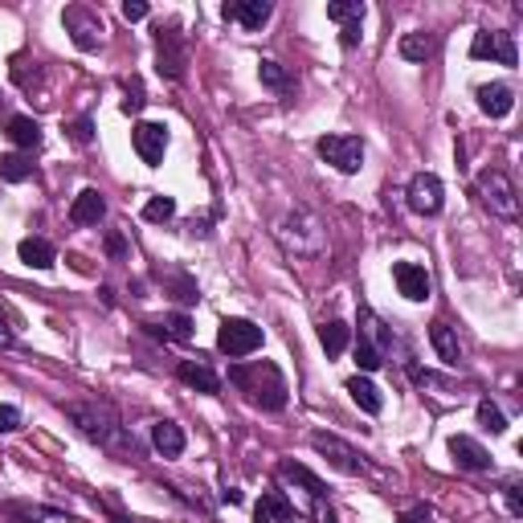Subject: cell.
<instances>
[{
  "label": "cell",
  "mask_w": 523,
  "mask_h": 523,
  "mask_svg": "<svg viewBox=\"0 0 523 523\" xmlns=\"http://www.w3.org/2000/svg\"><path fill=\"white\" fill-rule=\"evenodd\" d=\"M320 344H323V352H328V356H344V348L352 344V328L344 320L323 323V328H320Z\"/></svg>",
  "instance_id": "cell-27"
},
{
  "label": "cell",
  "mask_w": 523,
  "mask_h": 523,
  "mask_svg": "<svg viewBox=\"0 0 523 523\" xmlns=\"http://www.w3.org/2000/svg\"><path fill=\"white\" fill-rule=\"evenodd\" d=\"M278 475L286 478V483H299L303 491L311 494V499H323L328 494V486H323V478H315L307 470V466H299V462H278Z\"/></svg>",
  "instance_id": "cell-25"
},
{
  "label": "cell",
  "mask_w": 523,
  "mask_h": 523,
  "mask_svg": "<svg viewBox=\"0 0 523 523\" xmlns=\"http://www.w3.org/2000/svg\"><path fill=\"white\" fill-rule=\"evenodd\" d=\"M185 66H188V49H185L180 29H176V25H160V29H155V70H160V78L180 82V78H185Z\"/></svg>",
  "instance_id": "cell-5"
},
{
  "label": "cell",
  "mask_w": 523,
  "mask_h": 523,
  "mask_svg": "<svg viewBox=\"0 0 523 523\" xmlns=\"http://www.w3.org/2000/svg\"><path fill=\"white\" fill-rule=\"evenodd\" d=\"M503 494H507V511H511V515H523V499H519V483H515V478L503 486Z\"/></svg>",
  "instance_id": "cell-42"
},
{
  "label": "cell",
  "mask_w": 523,
  "mask_h": 523,
  "mask_svg": "<svg viewBox=\"0 0 523 523\" xmlns=\"http://www.w3.org/2000/svg\"><path fill=\"white\" fill-rule=\"evenodd\" d=\"M429 344H434L437 360H442V364H450V369L462 360V344H458V331L450 328V323H442V320L429 323Z\"/></svg>",
  "instance_id": "cell-20"
},
{
  "label": "cell",
  "mask_w": 523,
  "mask_h": 523,
  "mask_svg": "<svg viewBox=\"0 0 523 523\" xmlns=\"http://www.w3.org/2000/svg\"><path fill=\"white\" fill-rule=\"evenodd\" d=\"M152 446H155V454L180 458L185 454V446H188V437H185V429L176 426V421H155L152 426Z\"/></svg>",
  "instance_id": "cell-19"
},
{
  "label": "cell",
  "mask_w": 523,
  "mask_h": 523,
  "mask_svg": "<svg viewBox=\"0 0 523 523\" xmlns=\"http://www.w3.org/2000/svg\"><path fill=\"white\" fill-rule=\"evenodd\" d=\"M315 152H320L323 164H331L336 172L352 176L364 168V144H360L356 136H323L320 144H315Z\"/></svg>",
  "instance_id": "cell-6"
},
{
  "label": "cell",
  "mask_w": 523,
  "mask_h": 523,
  "mask_svg": "<svg viewBox=\"0 0 523 523\" xmlns=\"http://www.w3.org/2000/svg\"><path fill=\"white\" fill-rule=\"evenodd\" d=\"M393 282H397V291L405 295L409 303H426L429 291H434L429 270L426 266H417V262H397V266H393Z\"/></svg>",
  "instance_id": "cell-12"
},
{
  "label": "cell",
  "mask_w": 523,
  "mask_h": 523,
  "mask_svg": "<svg viewBox=\"0 0 523 523\" xmlns=\"http://www.w3.org/2000/svg\"><path fill=\"white\" fill-rule=\"evenodd\" d=\"M62 21H66V29H70V37H74V46L78 49H98V41H103V21L95 17L90 9H66L62 12Z\"/></svg>",
  "instance_id": "cell-13"
},
{
  "label": "cell",
  "mask_w": 523,
  "mask_h": 523,
  "mask_svg": "<svg viewBox=\"0 0 523 523\" xmlns=\"http://www.w3.org/2000/svg\"><path fill=\"white\" fill-rule=\"evenodd\" d=\"M315 519H320V523H339L336 511H331V507H323V499H315Z\"/></svg>",
  "instance_id": "cell-46"
},
{
  "label": "cell",
  "mask_w": 523,
  "mask_h": 523,
  "mask_svg": "<svg viewBox=\"0 0 523 523\" xmlns=\"http://www.w3.org/2000/svg\"><path fill=\"white\" fill-rule=\"evenodd\" d=\"M258 78H262V82H266L270 90H286V87H291V74H286L278 62H270V58L258 66Z\"/></svg>",
  "instance_id": "cell-35"
},
{
  "label": "cell",
  "mask_w": 523,
  "mask_h": 523,
  "mask_svg": "<svg viewBox=\"0 0 523 523\" xmlns=\"http://www.w3.org/2000/svg\"><path fill=\"white\" fill-rule=\"evenodd\" d=\"M274 242L282 245L286 258H299V262H315L328 253V225L311 209H291L274 221Z\"/></svg>",
  "instance_id": "cell-2"
},
{
  "label": "cell",
  "mask_w": 523,
  "mask_h": 523,
  "mask_svg": "<svg viewBox=\"0 0 523 523\" xmlns=\"http://www.w3.org/2000/svg\"><path fill=\"white\" fill-rule=\"evenodd\" d=\"M111 523H131V519H123V515H115V519H111Z\"/></svg>",
  "instance_id": "cell-48"
},
{
  "label": "cell",
  "mask_w": 523,
  "mask_h": 523,
  "mask_svg": "<svg viewBox=\"0 0 523 523\" xmlns=\"http://www.w3.org/2000/svg\"><path fill=\"white\" fill-rule=\"evenodd\" d=\"M33 176V160L25 152H9L0 155V180H9V185H21V180H29Z\"/></svg>",
  "instance_id": "cell-28"
},
{
  "label": "cell",
  "mask_w": 523,
  "mask_h": 523,
  "mask_svg": "<svg viewBox=\"0 0 523 523\" xmlns=\"http://www.w3.org/2000/svg\"><path fill=\"white\" fill-rule=\"evenodd\" d=\"M131 144H136L139 160L144 164H164V152H168V127L164 123H136L131 131Z\"/></svg>",
  "instance_id": "cell-11"
},
{
  "label": "cell",
  "mask_w": 523,
  "mask_h": 523,
  "mask_svg": "<svg viewBox=\"0 0 523 523\" xmlns=\"http://www.w3.org/2000/svg\"><path fill=\"white\" fill-rule=\"evenodd\" d=\"M360 37H364L360 21H352V25H344V29H339V46H344V49H356V46H360Z\"/></svg>",
  "instance_id": "cell-41"
},
{
  "label": "cell",
  "mask_w": 523,
  "mask_h": 523,
  "mask_svg": "<svg viewBox=\"0 0 523 523\" xmlns=\"http://www.w3.org/2000/svg\"><path fill=\"white\" fill-rule=\"evenodd\" d=\"M328 17L339 21V25H352V21H364V4L360 0H331Z\"/></svg>",
  "instance_id": "cell-32"
},
{
  "label": "cell",
  "mask_w": 523,
  "mask_h": 523,
  "mask_svg": "<svg viewBox=\"0 0 523 523\" xmlns=\"http://www.w3.org/2000/svg\"><path fill=\"white\" fill-rule=\"evenodd\" d=\"M103 217H107V201H103V193H98V188H82V193L74 196V204H70V221H74L78 229L98 225Z\"/></svg>",
  "instance_id": "cell-15"
},
{
  "label": "cell",
  "mask_w": 523,
  "mask_h": 523,
  "mask_svg": "<svg viewBox=\"0 0 523 523\" xmlns=\"http://www.w3.org/2000/svg\"><path fill=\"white\" fill-rule=\"evenodd\" d=\"M90 136H95V123H90V115H82V119H74V123H70V139H74L78 147H87Z\"/></svg>",
  "instance_id": "cell-39"
},
{
  "label": "cell",
  "mask_w": 523,
  "mask_h": 523,
  "mask_svg": "<svg viewBox=\"0 0 523 523\" xmlns=\"http://www.w3.org/2000/svg\"><path fill=\"white\" fill-rule=\"evenodd\" d=\"M478 107H483V115H491V119L511 115V107H515L511 87H507V82H486V87H478Z\"/></svg>",
  "instance_id": "cell-18"
},
{
  "label": "cell",
  "mask_w": 523,
  "mask_h": 523,
  "mask_svg": "<svg viewBox=\"0 0 523 523\" xmlns=\"http://www.w3.org/2000/svg\"><path fill=\"white\" fill-rule=\"evenodd\" d=\"M397 523H417V519H409V515H401V519Z\"/></svg>",
  "instance_id": "cell-49"
},
{
  "label": "cell",
  "mask_w": 523,
  "mask_h": 523,
  "mask_svg": "<svg viewBox=\"0 0 523 523\" xmlns=\"http://www.w3.org/2000/svg\"><path fill=\"white\" fill-rule=\"evenodd\" d=\"M360 344H369V348H377L380 356H385L388 348H393V331L385 328V320H380L377 311H360Z\"/></svg>",
  "instance_id": "cell-21"
},
{
  "label": "cell",
  "mask_w": 523,
  "mask_h": 523,
  "mask_svg": "<svg viewBox=\"0 0 523 523\" xmlns=\"http://www.w3.org/2000/svg\"><path fill=\"white\" fill-rule=\"evenodd\" d=\"M450 454H454V462L462 466V470H475V475L491 470V454L478 446L475 437H466V434H454V437H450Z\"/></svg>",
  "instance_id": "cell-16"
},
{
  "label": "cell",
  "mask_w": 523,
  "mask_h": 523,
  "mask_svg": "<svg viewBox=\"0 0 523 523\" xmlns=\"http://www.w3.org/2000/svg\"><path fill=\"white\" fill-rule=\"evenodd\" d=\"M348 393H352V401H356L364 413H372V417L385 409V397H380V388L372 385L369 377H352V380H348Z\"/></svg>",
  "instance_id": "cell-24"
},
{
  "label": "cell",
  "mask_w": 523,
  "mask_h": 523,
  "mask_svg": "<svg viewBox=\"0 0 523 523\" xmlns=\"http://www.w3.org/2000/svg\"><path fill=\"white\" fill-rule=\"evenodd\" d=\"M17 258L25 262V266H33V270H49L54 258H58V250H54L46 237H25V242L17 245Z\"/></svg>",
  "instance_id": "cell-23"
},
{
  "label": "cell",
  "mask_w": 523,
  "mask_h": 523,
  "mask_svg": "<svg viewBox=\"0 0 523 523\" xmlns=\"http://www.w3.org/2000/svg\"><path fill=\"white\" fill-rule=\"evenodd\" d=\"M478 426L491 429V434H503L507 429V417L499 405H491V401H478Z\"/></svg>",
  "instance_id": "cell-34"
},
{
  "label": "cell",
  "mask_w": 523,
  "mask_h": 523,
  "mask_svg": "<svg viewBox=\"0 0 523 523\" xmlns=\"http://www.w3.org/2000/svg\"><path fill=\"white\" fill-rule=\"evenodd\" d=\"M229 380L237 388H242L245 397L253 401V405H262L266 413H282L286 409V377L278 372V364H270V360H253V364H233L229 369Z\"/></svg>",
  "instance_id": "cell-3"
},
{
  "label": "cell",
  "mask_w": 523,
  "mask_h": 523,
  "mask_svg": "<svg viewBox=\"0 0 523 523\" xmlns=\"http://www.w3.org/2000/svg\"><path fill=\"white\" fill-rule=\"evenodd\" d=\"M168 282H172V291H176V299H180V303H196V299H201V291H196V282L188 278V274L176 270Z\"/></svg>",
  "instance_id": "cell-37"
},
{
  "label": "cell",
  "mask_w": 523,
  "mask_h": 523,
  "mask_svg": "<svg viewBox=\"0 0 523 523\" xmlns=\"http://www.w3.org/2000/svg\"><path fill=\"white\" fill-rule=\"evenodd\" d=\"M176 377L185 380L188 388H196V393H209V397L221 393V377H217L209 364H201V360H180V364H176Z\"/></svg>",
  "instance_id": "cell-17"
},
{
  "label": "cell",
  "mask_w": 523,
  "mask_h": 523,
  "mask_svg": "<svg viewBox=\"0 0 523 523\" xmlns=\"http://www.w3.org/2000/svg\"><path fill=\"white\" fill-rule=\"evenodd\" d=\"M409 209L421 217H437L442 213V196H446V188H442V180H437L434 172H417L413 180H409Z\"/></svg>",
  "instance_id": "cell-10"
},
{
  "label": "cell",
  "mask_w": 523,
  "mask_h": 523,
  "mask_svg": "<svg viewBox=\"0 0 523 523\" xmlns=\"http://www.w3.org/2000/svg\"><path fill=\"white\" fill-rule=\"evenodd\" d=\"M356 364H360V372H377L385 364V356L377 348H369V344H356Z\"/></svg>",
  "instance_id": "cell-38"
},
{
  "label": "cell",
  "mask_w": 523,
  "mask_h": 523,
  "mask_svg": "<svg viewBox=\"0 0 523 523\" xmlns=\"http://www.w3.org/2000/svg\"><path fill=\"white\" fill-rule=\"evenodd\" d=\"M144 103H147L144 82H139L136 74L123 78V111H127V115H139V111H144Z\"/></svg>",
  "instance_id": "cell-33"
},
{
  "label": "cell",
  "mask_w": 523,
  "mask_h": 523,
  "mask_svg": "<svg viewBox=\"0 0 523 523\" xmlns=\"http://www.w3.org/2000/svg\"><path fill=\"white\" fill-rule=\"evenodd\" d=\"M172 217H176L172 196H152V201L144 204V221H152V225H164V221H172Z\"/></svg>",
  "instance_id": "cell-31"
},
{
  "label": "cell",
  "mask_w": 523,
  "mask_h": 523,
  "mask_svg": "<svg viewBox=\"0 0 523 523\" xmlns=\"http://www.w3.org/2000/svg\"><path fill=\"white\" fill-rule=\"evenodd\" d=\"M221 499H225V503H233V507H237V503L245 499V494L237 491V486H225V491H221Z\"/></svg>",
  "instance_id": "cell-47"
},
{
  "label": "cell",
  "mask_w": 523,
  "mask_h": 523,
  "mask_svg": "<svg viewBox=\"0 0 523 523\" xmlns=\"http://www.w3.org/2000/svg\"><path fill=\"white\" fill-rule=\"evenodd\" d=\"M66 417L78 426V434L87 437V442H95V446L111 450V454H127V450L136 454V442L127 437L115 405H107V401H70Z\"/></svg>",
  "instance_id": "cell-1"
},
{
  "label": "cell",
  "mask_w": 523,
  "mask_h": 523,
  "mask_svg": "<svg viewBox=\"0 0 523 523\" xmlns=\"http://www.w3.org/2000/svg\"><path fill=\"white\" fill-rule=\"evenodd\" d=\"M9 515H12L17 523H70L66 515L54 511V507H21V503H12Z\"/></svg>",
  "instance_id": "cell-30"
},
{
  "label": "cell",
  "mask_w": 523,
  "mask_h": 523,
  "mask_svg": "<svg viewBox=\"0 0 523 523\" xmlns=\"http://www.w3.org/2000/svg\"><path fill=\"white\" fill-rule=\"evenodd\" d=\"M123 17L127 21H144L147 17V4H144V0H127V4H123Z\"/></svg>",
  "instance_id": "cell-45"
},
{
  "label": "cell",
  "mask_w": 523,
  "mask_h": 523,
  "mask_svg": "<svg viewBox=\"0 0 523 523\" xmlns=\"http://www.w3.org/2000/svg\"><path fill=\"white\" fill-rule=\"evenodd\" d=\"M12 429H21V409L0 405V434H12Z\"/></svg>",
  "instance_id": "cell-40"
},
{
  "label": "cell",
  "mask_w": 523,
  "mask_h": 523,
  "mask_svg": "<svg viewBox=\"0 0 523 523\" xmlns=\"http://www.w3.org/2000/svg\"><path fill=\"white\" fill-rule=\"evenodd\" d=\"M475 193H478V201H483L494 217H503V221H515V217H519V196H515L511 176L499 172V168H486V172H478Z\"/></svg>",
  "instance_id": "cell-4"
},
{
  "label": "cell",
  "mask_w": 523,
  "mask_h": 523,
  "mask_svg": "<svg viewBox=\"0 0 523 523\" xmlns=\"http://www.w3.org/2000/svg\"><path fill=\"white\" fill-rule=\"evenodd\" d=\"M107 253L111 258H127V242H123V233H107Z\"/></svg>",
  "instance_id": "cell-44"
},
{
  "label": "cell",
  "mask_w": 523,
  "mask_h": 523,
  "mask_svg": "<svg viewBox=\"0 0 523 523\" xmlns=\"http://www.w3.org/2000/svg\"><path fill=\"white\" fill-rule=\"evenodd\" d=\"M164 331H168V339H180V344H188V339H193V320H188L185 311H176V315H168Z\"/></svg>",
  "instance_id": "cell-36"
},
{
  "label": "cell",
  "mask_w": 523,
  "mask_h": 523,
  "mask_svg": "<svg viewBox=\"0 0 523 523\" xmlns=\"http://www.w3.org/2000/svg\"><path fill=\"white\" fill-rule=\"evenodd\" d=\"M9 139L17 147H25V152H33V147L41 144V123L29 115H12L9 119Z\"/></svg>",
  "instance_id": "cell-26"
},
{
  "label": "cell",
  "mask_w": 523,
  "mask_h": 523,
  "mask_svg": "<svg viewBox=\"0 0 523 523\" xmlns=\"http://www.w3.org/2000/svg\"><path fill=\"white\" fill-rule=\"evenodd\" d=\"M225 21H237V25H242V29H262V25H266V21L274 17V4L270 0H233V4H225Z\"/></svg>",
  "instance_id": "cell-14"
},
{
  "label": "cell",
  "mask_w": 523,
  "mask_h": 523,
  "mask_svg": "<svg viewBox=\"0 0 523 523\" xmlns=\"http://www.w3.org/2000/svg\"><path fill=\"white\" fill-rule=\"evenodd\" d=\"M12 315H9V307H4V303H0V348H9L12 344Z\"/></svg>",
  "instance_id": "cell-43"
},
{
  "label": "cell",
  "mask_w": 523,
  "mask_h": 523,
  "mask_svg": "<svg viewBox=\"0 0 523 523\" xmlns=\"http://www.w3.org/2000/svg\"><path fill=\"white\" fill-rule=\"evenodd\" d=\"M470 58L478 62H499V66H515L519 62V49H515V37L503 29H478L475 41H470Z\"/></svg>",
  "instance_id": "cell-9"
},
{
  "label": "cell",
  "mask_w": 523,
  "mask_h": 523,
  "mask_svg": "<svg viewBox=\"0 0 523 523\" xmlns=\"http://www.w3.org/2000/svg\"><path fill=\"white\" fill-rule=\"evenodd\" d=\"M429 54H434V37H429V33H405V37H401V58L405 62L426 66Z\"/></svg>",
  "instance_id": "cell-29"
},
{
  "label": "cell",
  "mask_w": 523,
  "mask_h": 523,
  "mask_svg": "<svg viewBox=\"0 0 523 523\" xmlns=\"http://www.w3.org/2000/svg\"><path fill=\"white\" fill-rule=\"evenodd\" d=\"M295 515V503L282 491H266L253 507V523H286Z\"/></svg>",
  "instance_id": "cell-22"
},
{
  "label": "cell",
  "mask_w": 523,
  "mask_h": 523,
  "mask_svg": "<svg viewBox=\"0 0 523 523\" xmlns=\"http://www.w3.org/2000/svg\"><path fill=\"white\" fill-rule=\"evenodd\" d=\"M217 348L225 352V356L242 360V356H253V352L262 348V328L250 320H225L221 331H217Z\"/></svg>",
  "instance_id": "cell-8"
},
{
  "label": "cell",
  "mask_w": 523,
  "mask_h": 523,
  "mask_svg": "<svg viewBox=\"0 0 523 523\" xmlns=\"http://www.w3.org/2000/svg\"><path fill=\"white\" fill-rule=\"evenodd\" d=\"M311 450H315V454H323L331 466H336V470H344V475H369V470H372V466L364 462V454H360V450H352L344 437L323 434V429H320V434H311Z\"/></svg>",
  "instance_id": "cell-7"
}]
</instances>
